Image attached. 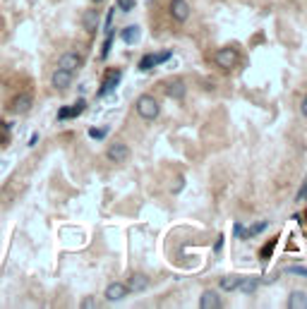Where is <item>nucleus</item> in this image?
Instances as JSON below:
<instances>
[{"instance_id":"nucleus-3","label":"nucleus","mask_w":307,"mask_h":309,"mask_svg":"<svg viewBox=\"0 0 307 309\" xmlns=\"http://www.w3.org/2000/svg\"><path fill=\"white\" fill-rule=\"evenodd\" d=\"M214 62L221 67V70H233L238 65V53L233 48H221L216 56H214Z\"/></svg>"},{"instance_id":"nucleus-9","label":"nucleus","mask_w":307,"mask_h":309,"mask_svg":"<svg viewBox=\"0 0 307 309\" xmlns=\"http://www.w3.org/2000/svg\"><path fill=\"white\" fill-rule=\"evenodd\" d=\"M34 106V96L29 94V91H24V94H20L15 101H12V113H17V115H24V113H29V108Z\"/></svg>"},{"instance_id":"nucleus-28","label":"nucleus","mask_w":307,"mask_h":309,"mask_svg":"<svg viewBox=\"0 0 307 309\" xmlns=\"http://www.w3.org/2000/svg\"><path fill=\"white\" fill-rule=\"evenodd\" d=\"M113 15H115V7H111V10H108V15H106V27H111V22H113Z\"/></svg>"},{"instance_id":"nucleus-13","label":"nucleus","mask_w":307,"mask_h":309,"mask_svg":"<svg viewBox=\"0 0 307 309\" xmlns=\"http://www.w3.org/2000/svg\"><path fill=\"white\" fill-rule=\"evenodd\" d=\"M288 307L290 309H307V295L305 292H290Z\"/></svg>"},{"instance_id":"nucleus-10","label":"nucleus","mask_w":307,"mask_h":309,"mask_svg":"<svg viewBox=\"0 0 307 309\" xmlns=\"http://www.w3.org/2000/svg\"><path fill=\"white\" fill-rule=\"evenodd\" d=\"M132 292H142V290H146L149 288V278L144 276V273H135L132 278H130V285H127Z\"/></svg>"},{"instance_id":"nucleus-23","label":"nucleus","mask_w":307,"mask_h":309,"mask_svg":"<svg viewBox=\"0 0 307 309\" xmlns=\"http://www.w3.org/2000/svg\"><path fill=\"white\" fill-rule=\"evenodd\" d=\"M149 67H154V56H146L140 62V70H149Z\"/></svg>"},{"instance_id":"nucleus-30","label":"nucleus","mask_w":307,"mask_h":309,"mask_svg":"<svg viewBox=\"0 0 307 309\" xmlns=\"http://www.w3.org/2000/svg\"><path fill=\"white\" fill-rule=\"evenodd\" d=\"M7 125H0V141H7Z\"/></svg>"},{"instance_id":"nucleus-15","label":"nucleus","mask_w":307,"mask_h":309,"mask_svg":"<svg viewBox=\"0 0 307 309\" xmlns=\"http://www.w3.org/2000/svg\"><path fill=\"white\" fill-rule=\"evenodd\" d=\"M84 108V101H80L77 106H70V108H60L58 113V120H67V117H75V115H80Z\"/></svg>"},{"instance_id":"nucleus-25","label":"nucleus","mask_w":307,"mask_h":309,"mask_svg":"<svg viewBox=\"0 0 307 309\" xmlns=\"http://www.w3.org/2000/svg\"><path fill=\"white\" fill-rule=\"evenodd\" d=\"M290 273H298V276H307V269H298V266H293V269H288Z\"/></svg>"},{"instance_id":"nucleus-12","label":"nucleus","mask_w":307,"mask_h":309,"mask_svg":"<svg viewBox=\"0 0 307 309\" xmlns=\"http://www.w3.org/2000/svg\"><path fill=\"white\" fill-rule=\"evenodd\" d=\"M118 82H120V70H113V72H108V82H103L101 91H99V96H106L108 91H113V89L118 86Z\"/></svg>"},{"instance_id":"nucleus-26","label":"nucleus","mask_w":307,"mask_h":309,"mask_svg":"<svg viewBox=\"0 0 307 309\" xmlns=\"http://www.w3.org/2000/svg\"><path fill=\"white\" fill-rule=\"evenodd\" d=\"M82 307H84V309H91V307H96V305H94V297H86V300H84V302H82Z\"/></svg>"},{"instance_id":"nucleus-1","label":"nucleus","mask_w":307,"mask_h":309,"mask_svg":"<svg viewBox=\"0 0 307 309\" xmlns=\"http://www.w3.org/2000/svg\"><path fill=\"white\" fill-rule=\"evenodd\" d=\"M159 101L154 98V96H149V94H144L137 98V115H140L142 120H156L159 117Z\"/></svg>"},{"instance_id":"nucleus-27","label":"nucleus","mask_w":307,"mask_h":309,"mask_svg":"<svg viewBox=\"0 0 307 309\" xmlns=\"http://www.w3.org/2000/svg\"><path fill=\"white\" fill-rule=\"evenodd\" d=\"M221 250H224V237L219 235V240H216V247H214V252L219 254V252H221Z\"/></svg>"},{"instance_id":"nucleus-24","label":"nucleus","mask_w":307,"mask_h":309,"mask_svg":"<svg viewBox=\"0 0 307 309\" xmlns=\"http://www.w3.org/2000/svg\"><path fill=\"white\" fill-rule=\"evenodd\" d=\"M235 235H238V237H247V230H245L240 223H235Z\"/></svg>"},{"instance_id":"nucleus-22","label":"nucleus","mask_w":307,"mask_h":309,"mask_svg":"<svg viewBox=\"0 0 307 309\" xmlns=\"http://www.w3.org/2000/svg\"><path fill=\"white\" fill-rule=\"evenodd\" d=\"M113 36H115V34H113V31H108V39H106V43H103V48H101V53H103L101 58L108 56V51H111V43H113Z\"/></svg>"},{"instance_id":"nucleus-6","label":"nucleus","mask_w":307,"mask_h":309,"mask_svg":"<svg viewBox=\"0 0 307 309\" xmlns=\"http://www.w3.org/2000/svg\"><path fill=\"white\" fill-rule=\"evenodd\" d=\"M51 84L56 86L58 91H65V89H70V84H72V72H70V70H62V67H58L56 72H53V77H51Z\"/></svg>"},{"instance_id":"nucleus-18","label":"nucleus","mask_w":307,"mask_h":309,"mask_svg":"<svg viewBox=\"0 0 307 309\" xmlns=\"http://www.w3.org/2000/svg\"><path fill=\"white\" fill-rule=\"evenodd\" d=\"M243 288H238V290H243V292H254L257 290V285H259V278H247V281H240Z\"/></svg>"},{"instance_id":"nucleus-16","label":"nucleus","mask_w":307,"mask_h":309,"mask_svg":"<svg viewBox=\"0 0 307 309\" xmlns=\"http://www.w3.org/2000/svg\"><path fill=\"white\" fill-rule=\"evenodd\" d=\"M123 41L127 43V46H132V43H137V39H140V27H127L123 29Z\"/></svg>"},{"instance_id":"nucleus-20","label":"nucleus","mask_w":307,"mask_h":309,"mask_svg":"<svg viewBox=\"0 0 307 309\" xmlns=\"http://www.w3.org/2000/svg\"><path fill=\"white\" fill-rule=\"evenodd\" d=\"M266 228H269V223H266V221H259V223H257V225H252L250 230H247V237H254V235H259V232H264Z\"/></svg>"},{"instance_id":"nucleus-5","label":"nucleus","mask_w":307,"mask_h":309,"mask_svg":"<svg viewBox=\"0 0 307 309\" xmlns=\"http://www.w3.org/2000/svg\"><path fill=\"white\" fill-rule=\"evenodd\" d=\"M58 67L75 72V70H80V67H82V56H80V53H75V51H67V53H62V56H60Z\"/></svg>"},{"instance_id":"nucleus-7","label":"nucleus","mask_w":307,"mask_h":309,"mask_svg":"<svg viewBox=\"0 0 307 309\" xmlns=\"http://www.w3.org/2000/svg\"><path fill=\"white\" fill-rule=\"evenodd\" d=\"M127 292H130V288L125 285V283H111L108 288H106V300L108 302H118V300H125L127 297Z\"/></svg>"},{"instance_id":"nucleus-8","label":"nucleus","mask_w":307,"mask_h":309,"mask_svg":"<svg viewBox=\"0 0 307 309\" xmlns=\"http://www.w3.org/2000/svg\"><path fill=\"white\" fill-rule=\"evenodd\" d=\"M199 307L202 309H221L224 307V302H221L219 292H214V290H204L202 297H199Z\"/></svg>"},{"instance_id":"nucleus-2","label":"nucleus","mask_w":307,"mask_h":309,"mask_svg":"<svg viewBox=\"0 0 307 309\" xmlns=\"http://www.w3.org/2000/svg\"><path fill=\"white\" fill-rule=\"evenodd\" d=\"M106 156H108V161H113V163H125L130 158V146L123 144V141H115V144L108 146Z\"/></svg>"},{"instance_id":"nucleus-31","label":"nucleus","mask_w":307,"mask_h":309,"mask_svg":"<svg viewBox=\"0 0 307 309\" xmlns=\"http://www.w3.org/2000/svg\"><path fill=\"white\" fill-rule=\"evenodd\" d=\"M298 199H300V201H305V199H307V182H305V185H303V192L298 194Z\"/></svg>"},{"instance_id":"nucleus-4","label":"nucleus","mask_w":307,"mask_h":309,"mask_svg":"<svg viewBox=\"0 0 307 309\" xmlns=\"http://www.w3.org/2000/svg\"><path fill=\"white\" fill-rule=\"evenodd\" d=\"M170 17L175 19V22H187V17H190V5H187V0H170Z\"/></svg>"},{"instance_id":"nucleus-21","label":"nucleus","mask_w":307,"mask_h":309,"mask_svg":"<svg viewBox=\"0 0 307 309\" xmlns=\"http://www.w3.org/2000/svg\"><path fill=\"white\" fill-rule=\"evenodd\" d=\"M118 7H120L123 12H130V10L135 7V0H118Z\"/></svg>"},{"instance_id":"nucleus-19","label":"nucleus","mask_w":307,"mask_h":309,"mask_svg":"<svg viewBox=\"0 0 307 309\" xmlns=\"http://www.w3.org/2000/svg\"><path fill=\"white\" fill-rule=\"evenodd\" d=\"M106 135H108V127H91L89 130V137L91 139H106Z\"/></svg>"},{"instance_id":"nucleus-14","label":"nucleus","mask_w":307,"mask_h":309,"mask_svg":"<svg viewBox=\"0 0 307 309\" xmlns=\"http://www.w3.org/2000/svg\"><path fill=\"white\" fill-rule=\"evenodd\" d=\"M168 96H173V98L183 101V98H185V84H183L180 79H173V82L168 84Z\"/></svg>"},{"instance_id":"nucleus-32","label":"nucleus","mask_w":307,"mask_h":309,"mask_svg":"<svg viewBox=\"0 0 307 309\" xmlns=\"http://www.w3.org/2000/svg\"><path fill=\"white\" fill-rule=\"evenodd\" d=\"M91 2H96V5H99V2H103V0H91Z\"/></svg>"},{"instance_id":"nucleus-11","label":"nucleus","mask_w":307,"mask_h":309,"mask_svg":"<svg viewBox=\"0 0 307 309\" xmlns=\"http://www.w3.org/2000/svg\"><path fill=\"white\" fill-rule=\"evenodd\" d=\"M84 29H86L89 34H94V31L99 29V12H96V10H86V12H84Z\"/></svg>"},{"instance_id":"nucleus-17","label":"nucleus","mask_w":307,"mask_h":309,"mask_svg":"<svg viewBox=\"0 0 307 309\" xmlns=\"http://www.w3.org/2000/svg\"><path fill=\"white\" fill-rule=\"evenodd\" d=\"M240 281H243V278H238V276H225V278H221L219 285L230 292V290H238V288H240Z\"/></svg>"},{"instance_id":"nucleus-29","label":"nucleus","mask_w":307,"mask_h":309,"mask_svg":"<svg viewBox=\"0 0 307 309\" xmlns=\"http://www.w3.org/2000/svg\"><path fill=\"white\" fill-rule=\"evenodd\" d=\"M300 113H303V115L307 117V94L303 96V103H300Z\"/></svg>"}]
</instances>
